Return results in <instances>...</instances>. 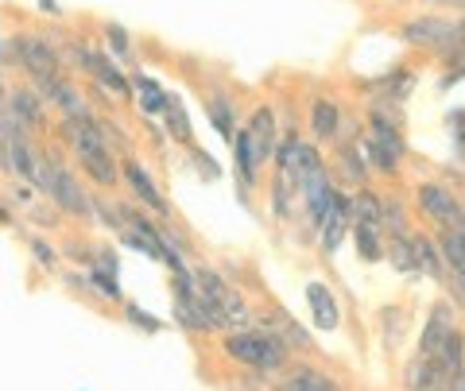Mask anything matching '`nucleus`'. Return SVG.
<instances>
[{
  "label": "nucleus",
  "mask_w": 465,
  "mask_h": 391,
  "mask_svg": "<svg viewBox=\"0 0 465 391\" xmlns=\"http://www.w3.org/2000/svg\"><path fill=\"white\" fill-rule=\"evenodd\" d=\"M0 221H8V210H0Z\"/></svg>",
  "instance_id": "obj_42"
},
{
  "label": "nucleus",
  "mask_w": 465,
  "mask_h": 391,
  "mask_svg": "<svg viewBox=\"0 0 465 391\" xmlns=\"http://www.w3.org/2000/svg\"><path fill=\"white\" fill-rule=\"evenodd\" d=\"M338 175L349 182V186H365L369 182V159H365V148L357 143H341L338 148Z\"/></svg>",
  "instance_id": "obj_17"
},
{
  "label": "nucleus",
  "mask_w": 465,
  "mask_h": 391,
  "mask_svg": "<svg viewBox=\"0 0 465 391\" xmlns=\"http://www.w3.org/2000/svg\"><path fill=\"white\" fill-rule=\"evenodd\" d=\"M186 152H191V163L202 171V179H210V182H213V179H222V167H217V159H213L210 152H202L198 143H191Z\"/></svg>",
  "instance_id": "obj_31"
},
{
  "label": "nucleus",
  "mask_w": 465,
  "mask_h": 391,
  "mask_svg": "<svg viewBox=\"0 0 465 391\" xmlns=\"http://www.w3.org/2000/svg\"><path fill=\"white\" fill-rule=\"evenodd\" d=\"M232 163H237V182L241 191H252L256 179H260V167L252 159V148H249V136L237 128V136H232Z\"/></svg>",
  "instance_id": "obj_21"
},
{
  "label": "nucleus",
  "mask_w": 465,
  "mask_h": 391,
  "mask_svg": "<svg viewBox=\"0 0 465 391\" xmlns=\"http://www.w3.org/2000/svg\"><path fill=\"white\" fill-rule=\"evenodd\" d=\"M349 213H353V221H361V225H381V217H384V198L372 194L369 186H357V191L349 194Z\"/></svg>",
  "instance_id": "obj_19"
},
{
  "label": "nucleus",
  "mask_w": 465,
  "mask_h": 391,
  "mask_svg": "<svg viewBox=\"0 0 465 391\" xmlns=\"http://www.w3.org/2000/svg\"><path fill=\"white\" fill-rule=\"evenodd\" d=\"M194 283H198V291H202V298L210 302V310L217 314V326L222 329H229V326H244L249 322V307L232 295V287L222 279L217 271H210V268H198L194 271Z\"/></svg>",
  "instance_id": "obj_6"
},
{
  "label": "nucleus",
  "mask_w": 465,
  "mask_h": 391,
  "mask_svg": "<svg viewBox=\"0 0 465 391\" xmlns=\"http://www.w3.org/2000/svg\"><path fill=\"white\" fill-rule=\"evenodd\" d=\"M283 391H338V384L326 380V376H318V372H295L283 384Z\"/></svg>",
  "instance_id": "obj_29"
},
{
  "label": "nucleus",
  "mask_w": 465,
  "mask_h": 391,
  "mask_svg": "<svg viewBox=\"0 0 465 391\" xmlns=\"http://www.w3.org/2000/svg\"><path fill=\"white\" fill-rule=\"evenodd\" d=\"M74 63L82 66V74H90L105 93L121 97V101L133 97V82H128V74L116 66V59L109 51H97V47H90V43H78V47H74Z\"/></svg>",
  "instance_id": "obj_7"
},
{
  "label": "nucleus",
  "mask_w": 465,
  "mask_h": 391,
  "mask_svg": "<svg viewBox=\"0 0 465 391\" xmlns=\"http://www.w3.org/2000/svg\"><path fill=\"white\" fill-rule=\"evenodd\" d=\"M353 244H357V252L369 259V264H376V259H384V252H388V240H384V229L381 225H361V221H353Z\"/></svg>",
  "instance_id": "obj_22"
},
{
  "label": "nucleus",
  "mask_w": 465,
  "mask_h": 391,
  "mask_svg": "<svg viewBox=\"0 0 465 391\" xmlns=\"http://www.w3.org/2000/svg\"><path fill=\"white\" fill-rule=\"evenodd\" d=\"M128 322H133V326H143L148 333L159 329V318H152L148 310H140V307H128Z\"/></svg>",
  "instance_id": "obj_35"
},
{
  "label": "nucleus",
  "mask_w": 465,
  "mask_h": 391,
  "mask_svg": "<svg viewBox=\"0 0 465 391\" xmlns=\"http://www.w3.org/2000/svg\"><path fill=\"white\" fill-rule=\"evenodd\" d=\"M361 148H365L369 167H376L381 175H396L400 163H403V155H400L396 148H388V143H381L376 136H365V143H361Z\"/></svg>",
  "instance_id": "obj_24"
},
{
  "label": "nucleus",
  "mask_w": 465,
  "mask_h": 391,
  "mask_svg": "<svg viewBox=\"0 0 465 391\" xmlns=\"http://www.w3.org/2000/svg\"><path fill=\"white\" fill-rule=\"evenodd\" d=\"M0 171H8V159H5V140H0Z\"/></svg>",
  "instance_id": "obj_40"
},
{
  "label": "nucleus",
  "mask_w": 465,
  "mask_h": 391,
  "mask_svg": "<svg viewBox=\"0 0 465 391\" xmlns=\"http://www.w3.org/2000/svg\"><path fill=\"white\" fill-rule=\"evenodd\" d=\"M307 298H311V310H314V326L318 329H338V298L326 283H311L307 287Z\"/></svg>",
  "instance_id": "obj_18"
},
{
  "label": "nucleus",
  "mask_w": 465,
  "mask_h": 391,
  "mask_svg": "<svg viewBox=\"0 0 465 391\" xmlns=\"http://www.w3.org/2000/svg\"><path fill=\"white\" fill-rule=\"evenodd\" d=\"M295 194H299V186L291 182L287 175H280V171H275V179H272V213L280 217V221H287V217H291V206H295Z\"/></svg>",
  "instance_id": "obj_25"
},
{
  "label": "nucleus",
  "mask_w": 465,
  "mask_h": 391,
  "mask_svg": "<svg viewBox=\"0 0 465 391\" xmlns=\"http://www.w3.org/2000/svg\"><path fill=\"white\" fill-rule=\"evenodd\" d=\"M446 391H465V365L454 376H446Z\"/></svg>",
  "instance_id": "obj_37"
},
{
  "label": "nucleus",
  "mask_w": 465,
  "mask_h": 391,
  "mask_svg": "<svg viewBox=\"0 0 465 391\" xmlns=\"http://www.w3.org/2000/svg\"><path fill=\"white\" fill-rule=\"evenodd\" d=\"M133 93H136V101H140V112L143 117H163V109H167V97H171V90H163L152 74H143V70H136L133 78Z\"/></svg>",
  "instance_id": "obj_14"
},
{
  "label": "nucleus",
  "mask_w": 465,
  "mask_h": 391,
  "mask_svg": "<svg viewBox=\"0 0 465 391\" xmlns=\"http://www.w3.org/2000/svg\"><path fill=\"white\" fill-rule=\"evenodd\" d=\"M32 186H39V191L47 194L63 213L82 217V221H85V217H94V198L85 194V186L78 182V175H74V171H70L54 152H39V155H35Z\"/></svg>",
  "instance_id": "obj_2"
},
{
  "label": "nucleus",
  "mask_w": 465,
  "mask_h": 391,
  "mask_svg": "<svg viewBox=\"0 0 465 391\" xmlns=\"http://www.w3.org/2000/svg\"><path fill=\"white\" fill-rule=\"evenodd\" d=\"M415 201H419V213L430 217L439 229H450V225H461L465 221V206L446 191V186H439V182H423V186H419Z\"/></svg>",
  "instance_id": "obj_8"
},
{
  "label": "nucleus",
  "mask_w": 465,
  "mask_h": 391,
  "mask_svg": "<svg viewBox=\"0 0 465 391\" xmlns=\"http://www.w3.org/2000/svg\"><path fill=\"white\" fill-rule=\"evenodd\" d=\"M8 112L12 121H16L24 132H39L43 124H47V101L39 97L35 85H20V90L8 93Z\"/></svg>",
  "instance_id": "obj_12"
},
{
  "label": "nucleus",
  "mask_w": 465,
  "mask_h": 391,
  "mask_svg": "<svg viewBox=\"0 0 465 391\" xmlns=\"http://www.w3.org/2000/svg\"><path fill=\"white\" fill-rule=\"evenodd\" d=\"M400 39L407 47L419 51H434V54H450L465 47V20H450V16H411L400 24Z\"/></svg>",
  "instance_id": "obj_3"
},
{
  "label": "nucleus",
  "mask_w": 465,
  "mask_h": 391,
  "mask_svg": "<svg viewBox=\"0 0 465 391\" xmlns=\"http://www.w3.org/2000/svg\"><path fill=\"white\" fill-rule=\"evenodd\" d=\"M94 287H97L101 295H109V298H124V295H121V283H116V271L94 268Z\"/></svg>",
  "instance_id": "obj_32"
},
{
  "label": "nucleus",
  "mask_w": 465,
  "mask_h": 391,
  "mask_svg": "<svg viewBox=\"0 0 465 391\" xmlns=\"http://www.w3.org/2000/svg\"><path fill=\"white\" fill-rule=\"evenodd\" d=\"M275 322H280V337L287 341V345H299V349H311V333L302 329L295 318H291L287 310H275Z\"/></svg>",
  "instance_id": "obj_28"
},
{
  "label": "nucleus",
  "mask_w": 465,
  "mask_h": 391,
  "mask_svg": "<svg viewBox=\"0 0 465 391\" xmlns=\"http://www.w3.org/2000/svg\"><path fill=\"white\" fill-rule=\"evenodd\" d=\"M225 353L249 368L275 372L287 360V341L275 329L264 326V329H249V333H232V337H225Z\"/></svg>",
  "instance_id": "obj_4"
},
{
  "label": "nucleus",
  "mask_w": 465,
  "mask_h": 391,
  "mask_svg": "<svg viewBox=\"0 0 465 391\" xmlns=\"http://www.w3.org/2000/svg\"><path fill=\"white\" fill-rule=\"evenodd\" d=\"M446 128H450V136L458 140V148L465 152V109H454V112H450V117H446Z\"/></svg>",
  "instance_id": "obj_34"
},
{
  "label": "nucleus",
  "mask_w": 465,
  "mask_h": 391,
  "mask_svg": "<svg viewBox=\"0 0 465 391\" xmlns=\"http://www.w3.org/2000/svg\"><path fill=\"white\" fill-rule=\"evenodd\" d=\"M163 128H167V136L174 140V143H183V148H191L194 143V124H191V112L183 109V101L179 97H167V109H163Z\"/></svg>",
  "instance_id": "obj_16"
},
{
  "label": "nucleus",
  "mask_w": 465,
  "mask_h": 391,
  "mask_svg": "<svg viewBox=\"0 0 465 391\" xmlns=\"http://www.w3.org/2000/svg\"><path fill=\"white\" fill-rule=\"evenodd\" d=\"M27 249H32V256L39 259L43 268H54V264H58V252H54V249H51V244L43 240V237H27Z\"/></svg>",
  "instance_id": "obj_33"
},
{
  "label": "nucleus",
  "mask_w": 465,
  "mask_h": 391,
  "mask_svg": "<svg viewBox=\"0 0 465 391\" xmlns=\"http://www.w3.org/2000/svg\"><path fill=\"white\" fill-rule=\"evenodd\" d=\"M372 90L381 93V101H396V105H400V101L415 90V74L407 66H396V70H388L381 82H372Z\"/></svg>",
  "instance_id": "obj_23"
},
{
  "label": "nucleus",
  "mask_w": 465,
  "mask_h": 391,
  "mask_svg": "<svg viewBox=\"0 0 465 391\" xmlns=\"http://www.w3.org/2000/svg\"><path fill=\"white\" fill-rule=\"evenodd\" d=\"M121 182H128V191H133V198L140 201L143 210H152L155 217H167V213H171V206L163 201V194H159V186L152 182L148 167H143L140 159L124 155V163H121Z\"/></svg>",
  "instance_id": "obj_11"
},
{
  "label": "nucleus",
  "mask_w": 465,
  "mask_h": 391,
  "mask_svg": "<svg viewBox=\"0 0 465 391\" xmlns=\"http://www.w3.org/2000/svg\"><path fill=\"white\" fill-rule=\"evenodd\" d=\"M8 63V47H5V35H0V66Z\"/></svg>",
  "instance_id": "obj_39"
},
{
  "label": "nucleus",
  "mask_w": 465,
  "mask_h": 391,
  "mask_svg": "<svg viewBox=\"0 0 465 391\" xmlns=\"http://www.w3.org/2000/svg\"><path fill=\"white\" fill-rule=\"evenodd\" d=\"M241 132L249 136V148H252L256 167L264 171V163H272V155H275V143H280V124H275V109H272V105L252 109L249 124H241Z\"/></svg>",
  "instance_id": "obj_9"
},
{
  "label": "nucleus",
  "mask_w": 465,
  "mask_h": 391,
  "mask_svg": "<svg viewBox=\"0 0 465 391\" xmlns=\"http://www.w3.org/2000/svg\"><path fill=\"white\" fill-rule=\"evenodd\" d=\"M39 97L47 101L51 109H58L63 117H90V109H85V101L78 93V82H70L66 74H51V78H35L32 82Z\"/></svg>",
  "instance_id": "obj_10"
},
{
  "label": "nucleus",
  "mask_w": 465,
  "mask_h": 391,
  "mask_svg": "<svg viewBox=\"0 0 465 391\" xmlns=\"http://www.w3.org/2000/svg\"><path fill=\"white\" fill-rule=\"evenodd\" d=\"M58 132L74 152L82 175H90L97 186H116L121 182V159H116V148L109 143L105 128H101L97 117H63Z\"/></svg>",
  "instance_id": "obj_1"
},
{
  "label": "nucleus",
  "mask_w": 465,
  "mask_h": 391,
  "mask_svg": "<svg viewBox=\"0 0 465 391\" xmlns=\"http://www.w3.org/2000/svg\"><path fill=\"white\" fill-rule=\"evenodd\" d=\"M206 112H210V124L217 128V136L232 143V136H237V109H232V97L229 93H213L206 101Z\"/></svg>",
  "instance_id": "obj_20"
},
{
  "label": "nucleus",
  "mask_w": 465,
  "mask_h": 391,
  "mask_svg": "<svg viewBox=\"0 0 465 391\" xmlns=\"http://www.w3.org/2000/svg\"><path fill=\"white\" fill-rule=\"evenodd\" d=\"M450 229H454V233L461 237V244H465V221H461V225H450Z\"/></svg>",
  "instance_id": "obj_41"
},
{
  "label": "nucleus",
  "mask_w": 465,
  "mask_h": 391,
  "mask_svg": "<svg viewBox=\"0 0 465 391\" xmlns=\"http://www.w3.org/2000/svg\"><path fill=\"white\" fill-rule=\"evenodd\" d=\"M415 249H419V271H423L427 279L446 283V271H442V256H439V249H434L427 237H415Z\"/></svg>",
  "instance_id": "obj_26"
},
{
  "label": "nucleus",
  "mask_w": 465,
  "mask_h": 391,
  "mask_svg": "<svg viewBox=\"0 0 465 391\" xmlns=\"http://www.w3.org/2000/svg\"><path fill=\"white\" fill-rule=\"evenodd\" d=\"M381 229L388 233H407V213L396 198H384V217H381Z\"/></svg>",
  "instance_id": "obj_30"
},
{
  "label": "nucleus",
  "mask_w": 465,
  "mask_h": 391,
  "mask_svg": "<svg viewBox=\"0 0 465 391\" xmlns=\"http://www.w3.org/2000/svg\"><path fill=\"white\" fill-rule=\"evenodd\" d=\"M105 43H109V54L116 63H133V35H128L121 24H105Z\"/></svg>",
  "instance_id": "obj_27"
},
{
  "label": "nucleus",
  "mask_w": 465,
  "mask_h": 391,
  "mask_svg": "<svg viewBox=\"0 0 465 391\" xmlns=\"http://www.w3.org/2000/svg\"><path fill=\"white\" fill-rule=\"evenodd\" d=\"M341 132V105L333 97H318L311 105V136L318 143H333Z\"/></svg>",
  "instance_id": "obj_13"
},
{
  "label": "nucleus",
  "mask_w": 465,
  "mask_h": 391,
  "mask_svg": "<svg viewBox=\"0 0 465 391\" xmlns=\"http://www.w3.org/2000/svg\"><path fill=\"white\" fill-rule=\"evenodd\" d=\"M43 12H51V16H63V8H58V0H39Z\"/></svg>",
  "instance_id": "obj_38"
},
{
  "label": "nucleus",
  "mask_w": 465,
  "mask_h": 391,
  "mask_svg": "<svg viewBox=\"0 0 465 391\" xmlns=\"http://www.w3.org/2000/svg\"><path fill=\"white\" fill-rule=\"evenodd\" d=\"M446 283H450V291H454V298L465 307V275H454V271H450V275H446Z\"/></svg>",
  "instance_id": "obj_36"
},
{
  "label": "nucleus",
  "mask_w": 465,
  "mask_h": 391,
  "mask_svg": "<svg viewBox=\"0 0 465 391\" xmlns=\"http://www.w3.org/2000/svg\"><path fill=\"white\" fill-rule=\"evenodd\" d=\"M450 333H454V318H450V307H446V302H439V307L430 310V318H427L423 337H419V353L434 360V353H439L442 345H446Z\"/></svg>",
  "instance_id": "obj_15"
},
{
  "label": "nucleus",
  "mask_w": 465,
  "mask_h": 391,
  "mask_svg": "<svg viewBox=\"0 0 465 391\" xmlns=\"http://www.w3.org/2000/svg\"><path fill=\"white\" fill-rule=\"evenodd\" d=\"M8 63H16L27 70V78H51V74H63V54L54 51V43L47 35H35V32H20L16 39L8 43Z\"/></svg>",
  "instance_id": "obj_5"
}]
</instances>
